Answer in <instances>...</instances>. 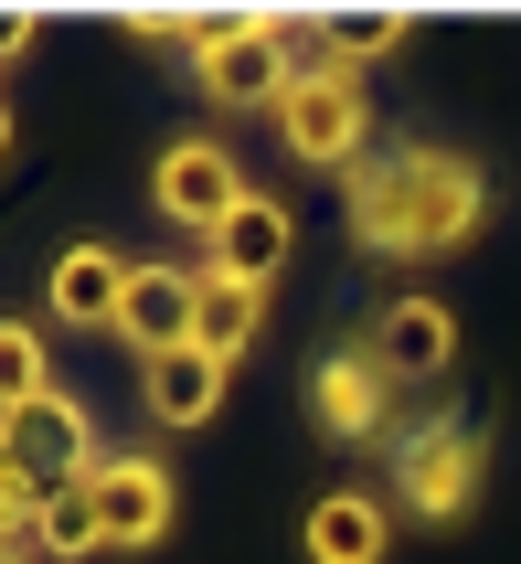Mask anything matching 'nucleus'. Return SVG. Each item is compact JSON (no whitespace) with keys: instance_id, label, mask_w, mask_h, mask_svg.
<instances>
[{"instance_id":"nucleus-15","label":"nucleus","mask_w":521,"mask_h":564,"mask_svg":"<svg viewBox=\"0 0 521 564\" xmlns=\"http://www.w3.org/2000/svg\"><path fill=\"white\" fill-rule=\"evenodd\" d=\"M86 554H107V511H96V479H64V490H43L32 564H86Z\"/></svg>"},{"instance_id":"nucleus-3","label":"nucleus","mask_w":521,"mask_h":564,"mask_svg":"<svg viewBox=\"0 0 521 564\" xmlns=\"http://www.w3.org/2000/svg\"><path fill=\"white\" fill-rule=\"evenodd\" d=\"M276 150L299 171H362L372 160V86H362V54L351 43H319L299 54V86L276 96Z\"/></svg>"},{"instance_id":"nucleus-16","label":"nucleus","mask_w":521,"mask_h":564,"mask_svg":"<svg viewBox=\"0 0 521 564\" xmlns=\"http://www.w3.org/2000/svg\"><path fill=\"white\" fill-rule=\"evenodd\" d=\"M54 394V330L43 319H0V426L22 405H43Z\"/></svg>"},{"instance_id":"nucleus-20","label":"nucleus","mask_w":521,"mask_h":564,"mask_svg":"<svg viewBox=\"0 0 521 564\" xmlns=\"http://www.w3.org/2000/svg\"><path fill=\"white\" fill-rule=\"evenodd\" d=\"M11 139H22V128H11V96H0V160H11Z\"/></svg>"},{"instance_id":"nucleus-18","label":"nucleus","mask_w":521,"mask_h":564,"mask_svg":"<svg viewBox=\"0 0 521 564\" xmlns=\"http://www.w3.org/2000/svg\"><path fill=\"white\" fill-rule=\"evenodd\" d=\"M32 522H43V479L11 458V437H0V543H32Z\"/></svg>"},{"instance_id":"nucleus-7","label":"nucleus","mask_w":521,"mask_h":564,"mask_svg":"<svg viewBox=\"0 0 521 564\" xmlns=\"http://www.w3.org/2000/svg\"><path fill=\"white\" fill-rule=\"evenodd\" d=\"M128 267H139V256L107 246V235H75V246H54V267H43V319H54V330H107V341H118Z\"/></svg>"},{"instance_id":"nucleus-9","label":"nucleus","mask_w":521,"mask_h":564,"mask_svg":"<svg viewBox=\"0 0 521 564\" xmlns=\"http://www.w3.org/2000/svg\"><path fill=\"white\" fill-rule=\"evenodd\" d=\"M362 351L383 362V383H447L458 373V310L415 288V299H394V310L362 330Z\"/></svg>"},{"instance_id":"nucleus-17","label":"nucleus","mask_w":521,"mask_h":564,"mask_svg":"<svg viewBox=\"0 0 521 564\" xmlns=\"http://www.w3.org/2000/svg\"><path fill=\"white\" fill-rule=\"evenodd\" d=\"M256 330H267V288H224V278H203V330H192V341L214 351V362H246Z\"/></svg>"},{"instance_id":"nucleus-8","label":"nucleus","mask_w":521,"mask_h":564,"mask_svg":"<svg viewBox=\"0 0 521 564\" xmlns=\"http://www.w3.org/2000/svg\"><path fill=\"white\" fill-rule=\"evenodd\" d=\"M0 437H11V458H22L43 490H64V479H96V458H107V437H96L86 394H64V383L43 394V405H22Z\"/></svg>"},{"instance_id":"nucleus-5","label":"nucleus","mask_w":521,"mask_h":564,"mask_svg":"<svg viewBox=\"0 0 521 564\" xmlns=\"http://www.w3.org/2000/svg\"><path fill=\"white\" fill-rule=\"evenodd\" d=\"M246 160L224 150V139H203V128H182V139H160V160H150V214L160 224H182V235H214L235 203H246Z\"/></svg>"},{"instance_id":"nucleus-1","label":"nucleus","mask_w":521,"mask_h":564,"mask_svg":"<svg viewBox=\"0 0 521 564\" xmlns=\"http://www.w3.org/2000/svg\"><path fill=\"white\" fill-rule=\"evenodd\" d=\"M340 224H351L362 256H394V267L468 256L490 235V171L447 139H394L383 160L340 171Z\"/></svg>"},{"instance_id":"nucleus-2","label":"nucleus","mask_w":521,"mask_h":564,"mask_svg":"<svg viewBox=\"0 0 521 564\" xmlns=\"http://www.w3.org/2000/svg\"><path fill=\"white\" fill-rule=\"evenodd\" d=\"M182 86L214 107V118H276V96L299 86V32L287 11H203L182 54Z\"/></svg>"},{"instance_id":"nucleus-4","label":"nucleus","mask_w":521,"mask_h":564,"mask_svg":"<svg viewBox=\"0 0 521 564\" xmlns=\"http://www.w3.org/2000/svg\"><path fill=\"white\" fill-rule=\"evenodd\" d=\"M490 490V426L479 415H426L394 437V501L415 522H468Z\"/></svg>"},{"instance_id":"nucleus-14","label":"nucleus","mask_w":521,"mask_h":564,"mask_svg":"<svg viewBox=\"0 0 521 564\" xmlns=\"http://www.w3.org/2000/svg\"><path fill=\"white\" fill-rule=\"evenodd\" d=\"M383 554H394L383 490H319L299 511V564H383Z\"/></svg>"},{"instance_id":"nucleus-12","label":"nucleus","mask_w":521,"mask_h":564,"mask_svg":"<svg viewBox=\"0 0 521 564\" xmlns=\"http://www.w3.org/2000/svg\"><path fill=\"white\" fill-rule=\"evenodd\" d=\"M203 330V267H128V299H118V341L150 362V351H182Z\"/></svg>"},{"instance_id":"nucleus-13","label":"nucleus","mask_w":521,"mask_h":564,"mask_svg":"<svg viewBox=\"0 0 521 564\" xmlns=\"http://www.w3.org/2000/svg\"><path fill=\"white\" fill-rule=\"evenodd\" d=\"M224 394H235V362H214L203 341H182V351H150L139 362V405L171 426V437H192V426H214L224 415Z\"/></svg>"},{"instance_id":"nucleus-11","label":"nucleus","mask_w":521,"mask_h":564,"mask_svg":"<svg viewBox=\"0 0 521 564\" xmlns=\"http://www.w3.org/2000/svg\"><path fill=\"white\" fill-rule=\"evenodd\" d=\"M308 415H319V437H340V447L383 437V415H394V383H383V362H372L362 341L319 351V362H308Z\"/></svg>"},{"instance_id":"nucleus-6","label":"nucleus","mask_w":521,"mask_h":564,"mask_svg":"<svg viewBox=\"0 0 521 564\" xmlns=\"http://www.w3.org/2000/svg\"><path fill=\"white\" fill-rule=\"evenodd\" d=\"M96 511H107V554H150V543L182 522V479H171V458H150V447H107V458H96Z\"/></svg>"},{"instance_id":"nucleus-19","label":"nucleus","mask_w":521,"mask_h":564,"mask_svg":"<svg viewBox=\"0 0 521 564\" xmlns=\"http://www.w3.org/2000/svg\"><path fill=\"white\" fill-rule=\"evenodd\" d=\"M22 43H32V11H0V64L22 54Z\"/></svg>"},{"instance_id":"nucleus-21","label":"nucleus","mask_w":521,"mask_h":564,"mask_svg":"<svg viewBox=\"0 0 521 564\" xmlns=\"http://www.w3.org/2000/svg\"><path fill=\"white\" fill-rule=\"evenodd\" d=\"M0 564H32V543H0Z\"/></svg>"},{"instance_id":"nucleus-10","label":"nucleus","mask_w":521,"mask_h":564,"mask_svg":"<svg viewBox=\"0 0 521 564\" xmlns=\"http://www.w3.org/2000/svg\"><path fill=\"white\" fill-rule=\"evenodd\" d=\"M203 246H214V256H203V278H224V288H276V278H287V246H299V214H287L276 192H246Z\"/></svg>"}]
</instances>
